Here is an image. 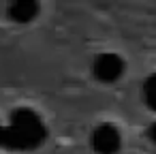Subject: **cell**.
<instances>
[{
    "label": "cell",
    "mask_w": 156,
    "mask_h": 154,
    "mask_svg": "<svg viewBox=\"0 0 156 154\" xmlns=\"http://www.w3.org/2000/svg\"><path fill=\"white\" fill-rule=\"evenodd\" d=\"M45 137V126L41 118L28 109L22 107L13 111L11 116V126L2 131V143L0 145H9V148H34L43 141Z\"/></svg>",
    "instance_id": "cell-1"
},
{
    "label": "cell",
    "mask_w": 156,
    "mask_h": 154,
    "mask_svg": "<svg viewBox=\"0 0 156 154\" xmlns=\"http://www.w3.org/2000/svg\"><path fill=\"white\" fill-rule=\"evenodd\" d=\"M92 75L101 84H113L124 75V60L120 54L103 52L92 60Z\"/></svg>",
    "instance_id": "cell-2"
},
{
    "label": "cell",
    "mask_w": 156,
    "mask_h": 154,
    "mask_svg": "<svg viewBox=\"0 0 156 154\" xmlns=\"http://www.w3.org/2000/svg\"><path fill=\"white\" fill-rule=\"evenodd\" d=\"M90 145L96 154H115L122 145V133L115 124L103 122V124L94 126V131L90 135Z\"/></svg>",
    "instance_id": "cell-3"
},
{
    "label": "cell",
    "mask_w": 156,
    "mask_h": 154,
    "mask_svg": "<svg viewBox=\"0 0 156 154\" xmlns=\"http://www.w3.org/2000/svg\"><path fill=\"white\" fill-rule=\"evenodd\" d=\"M39 15V5L32 0H20L9 7V20L15 24H30Z\"/></svg>",
    "instance_id": "cell-4"
},
{
    "label": "cell",
    "mask_w": 156,
    "mask_h": 154,
    "mask_svg": "<svg viewBox=\"0 0 156 154\" xmlns=\"http://www.w3.org/2000/svg\"><path fill=\"white\" fill-rule=\"evenodd\" d=\"M143 98H145L147 107L156 111V73L145 79V84H143Z\"/></svg>",
    "instance_id": "cell-5"
},
{
    "label": "cell",
    "mask_w": 156,
    "mask_h": 154,
    "mask_svg": "<svg viewBox=\"0 0 156 154\" xmlns=\"http://www.w3.org/2000/svg\"><path fill=\"white\" fill-rule=\"evenodd\" d=\"M145 135H147V139H150L152 143H156V120L147 126V133H145Z\"/></svg>",
    "instance_id": "cell-6"
}]
</instances>
